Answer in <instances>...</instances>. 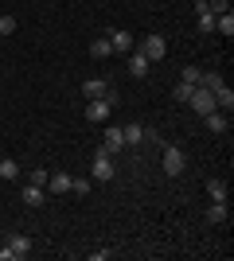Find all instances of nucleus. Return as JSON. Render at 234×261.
<instances>
[{
    "mask_svg": "<svg viewBox=\"0 0 234 261\" xmlns=\"http://www.w3.org/2000/svg\"><path fill=\"white\" fill-rule=\"evenodd\" d=\"M207 4V12L211 16H223V12H230V0H203Z\"/></svg>",
    "mask_w": 234,
    "mask_h": 261,
    "instance_id": "5701e85b",
    "label": "nucleus"
},
{
    "mask_svg": "<svg viewBox=\"0 0 234 261\" xmlns=\"http://www.w3.org/2000/svg\"><path fill=\"white\" fill-rule=\"evenodd\" d=\"M199 66H184V74H179V82H188V86H199Z\"/></svg>",
    "mask_w": 234,
    "mask_h": 261,
    "instance_id": "4be33fe9",
    "label": "nucleus"
},
{
    "mask_svg": "<svg viewBox=\"0 0 234 261\" xmlns=\"http://www.w3.org/2000/svg\"><path fill=\"white\" fill-rule=\"evenodd\" d=\"M188 106L195 109L199 117H207V113H215V109H219V101H215V94H211V90L195 86V90H191V98H188Z\"/></svg>",
    "mask_w": 234,
    "mask_h": 261,
    "instance_id": "39448f33",
    "label": "nucleus"
},
{
    "mask_svg": "<svg viewBox=\"0 0 234 261\" xmlns=\"http://www.w3.org/2000/svg\"><path fill=\"white\" fill-rule=\"evenodd\" d=\"M199 86L203 90H219L223 86V74H219V70H207V74H199Z\"/></svg>",
    "mask_w": 234,
    "mask_h": 261,
    "instance_id": "aec40b11",
    "label": "nucleus"
},
{
    "mask_svg": "<svg viewBox=\"0 0 234 261\" xmlns=\"http://www.w3.org/2000/svg\"><path fill=\"white\" fill-rule=\"evenodd\" d=\"M191 90H195V86H188V82H176V90H172V98H176V101H184V106H188Z\"/></svg>",
    "mask_w": 234,
    "mask_h": 261,
    "instance_id": "393cba45",
    "label": "nucleus"
},
{
    "mask_svg": "<svg viewBox=\"0 0 234 261\" xmlns=\"http://www.w3.org/2000/svg\"><path fill=\"white\" fill-rule=\"evenodd\" d=\"M0 179H8V184H12V179H20V164L12 160V156H8V160H0Z\"/></svg>",
    "mask_w": 234,
    "mask_h": 261,
    "instance_id": "a211bd4d",
    "label": "nucleus"
},
{
    "mask_svg": "<svg viewBox=\"0 0 234 261\" xmlns=\"http://www.w3.org/2000/svg\"><path fill=\"white\" fill-rule=\"evenodd\" d=\"M215 32L234 35V12H223V16H215Z\"/></svg>",
    "mask_w": 234,
    "mask_h": 261,
    "instance_id": "6ab92c4d",
    "label": "nucleus"
},
{
    "mask_svg": "<svg viewBox=\"0 0 234 261\" xmlns=\"http://www.w3.org/2000/svg\"><path fill=\"white\" fill-rule=\"evenodd\" d=\"M110 113H113V106L106 98H90V106H86V121H94V125H106L110 121Z\"/></svg>",
    "mask_w": 234,
    "mask_h": 261,
    "instance_id": "423d86ee",
    "label": "nucleus"
},
{
    "mask_svg": "<svg viewBox=\"0 0 234 261\" xmlns=\"http://www.w3.org/2000/svg\"><path fill=\"white\" fill-rule=\"evenodd\" d=\"M16 32V16H0V35H12Z\"/></svg>",
    "mask_w": 234,
    "mask_h": 261,
    "instance_id": "a878e982",
    "label": "nucleus"
},
{
    "mask_svg": "<svg viewBox=\"0 0 234 261\" xmlns=\"http://www.w3.org/2000/svg\"><path fill=\"white\" fill-rule=\"evenodd\" d=\"M113 175H117V168H113V156L106 152V148H98V156H94V164H90V179H98V184H110Z\"/></svg>",
    "mask_w": 234,
    "mask_h": 261,
    "instance_id": "f03ea898",
    "label": "nucleus"
},
{
    "mask_svg": "<svg viewBox=\"0 0 234 261\" xmlns=\"http://www.w3.org/2000/svg\"><path fill=\"white\" fill-rule=\"evenodd\" d=\"M125 144H141V133H145V125H125Z\"/></svg>",
    "mask_w": 234,
    "mask_h": 261,
    "instance_id": "412c9836",
    "label": "nucleus"
},
{
    "mask_svg": "<svg viewBox=\"0 0 234 261\" xmlns=\"http://www.w3.org/2000/svg\"><path fill=\"white\" fill-rule=\"evenodd\" d=\"M207 195H211V203H230V191H226V184L223 179H207Z\"/></svg>",
    "mask_w": 234,
    "mask_h": 261,
    "instance_id": "9b49d317",
    "label": "nucleus"
},
{
    "mask_svg": "<svg viewBox=\"0 0 234 261\" xmlns=\"http://www.w3.org/2000/svg\"><path fill=\"white\" fill-rule=\"evenodd\" d=\"M90 55H94V59H110V55H113V47H110V35L94 39V43H90Z\"/></svg>",
    "mask_w": 234,
    "mask_h": 261,
    "instance_id": "f3484780",
    "label": "nucleus"
},
{
    "mask_svg": "<svg viewBox=\"0 0 234 261\" xmlns=\"http://www.w3.org/2000/svg\"><path fill=\"white\" fill-rule=\"evenodd\" d=\"M211 94H215V101H219V109H223V113H230V109H234V90L226 86V82H223L219 90H211Z\"/></svg>",
    "mask_w": 234,
    "mask_h": 261,
    "instance_id": "2eb2a0df",
    "label": "nucleus"
},
{
    "mask_svg": "<svg viewBox=\"0 0 234 261\" xmlns=\"http://www.w3.org/2000/svg\"><path fill=\"white\" fill-rule=\"evenodd\" d=\"M148 70H152V63L141 55V47H137V51H129V74H133V78H145Z\"/></svg>",
    "mask_w": 234,
    "mask_h": 261,
    "instance_id": "1a4fd4ad",
    "label": "nucleus"
},
{
    "mask_svg": "<svg viewBox=\"0 0 234 261\" xmlns=\"http://www.w3.org/2000/svg\"><path fill=\"white\" fill-rule=\"evenodd\" d=\"M47 175H51V172H43V168H35V172H32V184H39V187H47Z\"/></svg>",
    "mask_w": 234,
    "mask_h": 261,
    "instance_id": "c85d7f7f",
    "label": "nucleus"
},
{
    "mask_svg": "<svg viewBox=\"0 0 234 261\" xmlns=\"http://www.w3.org/2000/svg\"><path fill=\"white\" fill-rule=\"evenodd\" d=\"M110 47H113V55H129V51H133V35L113 28V32H110Z\"/></svg>",
    "mask_w": 234,
    "mask_h": 261,
    "instance_id": "9d476101",
    "label": "nucleus"
},
{
    "mask_svg": "<svg viewBox=\"0 0 234 261\" xmlns=\"http://www.w3.org/2000/svg\"><path fill=\"white\" fill-rule=\"evenodd\" d=\"M47 191H55V195L70 191V175L67 172H51V175H47Z\"/></svg>",
    "mask_w": 234,
    "mask_h": 261,
    "instance_id": "4468645a",
    "label": "nucleus"
},
{
    "mask_svg": "<svg viewBox=\"0 0 234 261\" xmlns=\"http://www.w3.org/2000/svg\"><path fill=\"white\" fill-rule=\"evenodd\" d=\"M141 141H148V144H164V141H160V133H156V129H152V125H148V129H145V133H141Z\"/></svg>",
    "mask_w": 234,
    "mask_h": 261,
    "instance_id": "cd10ccee",
    "label": "nucleus"
},
{
    "mask_svg": "<svg viewBox=\"0 0 234 261\" xmlns=\"http://www.w3.org/2000/svg\"><path fill=\"white\" fill-rule=\"evenodd\" d=\"M20 199H23V207H43L47 187H39V184H28V187L20 191Z\"/></svg>",
    "mask_w": 234,
    "mask_h": 261,
    "instance_id": "6e6552de",
    "label": "nucleus"
},
{
    "mask_svg": "<svg viewBox=\"0 0 234 261\" xmlns=\"http://www.w3.org/2000/svg\"><path fill=\"white\" fill-rule=\"evenodd\" d=\"M32 253V238L28 234H8L4 246H0V261H23Z\"/></svg>",
    "mask_w": 234,
    "mask_h": 261,
    "instance_id": "f257e3e1",
    "label": "nucleus"
},
{
    "mask_svg": "<svg viewBox=\"0 0 234 261\" xmlns=\"http://www.w3.org/2000/svg\"><path fill=\"white\" fill-rule=\"evenodd\" d=\"M230 218V203H211L207 207V222H226Z\"/></svg>",
    "mask_w": 234,
    "mask_h": 261,
    "instance_id": "dca6fc26",
    "label": "nucleus"
},
{
    "mask_svg": "<svg viewBox=\"0 0 234 261\" xmlns=\"http://www.w3.org/2000/svg\"><path fill=\"white\" fill-rule=\"evenodd\" d=\"M226 117H230V113L215 109V113H207L203 121H207V129H211V133H226V129H230V121H226Z\"/></svg>",
    "mask_w": 234,
    "mask_h": 261,
    "instance_id": "ddd939ff",
    "label": "nucleus"
},
{
    "mask_svg": "<svg viewBox=\"0 0 234 261\" xmlns=\"http://www.w3.org/2000/svg\"><path fill=\"white\" fill-rule=\"evenodd\" d=\"M101 148H106L110 156H117L125 148V133L117 129V125H106V144H101Z\"/></svg>",
    "mask_w": 234,
    "mask_h": 261,
    "instance_id": "0eeeda50",
    "label": "nucleus"
},
{
    "mask_svg": "<svg viewBox=\"0 0 234 261\" xmlns=\"http://www.w3.org/2000/svg\"><path fill=\"white\" fill-rule=\"evenodd\" d=\"M141 55H145L148 63H164V55H168V39H164V35H156V32H148L145 39H141Z\"/></svg>",
    "mask_w": 234,
    "mask_h": 261,
    "instance_id": "7ed1b4c3",
    "label": "nucleus"
},
{
    "mask_svg": "<svg viewBox=\"0 0 234 261\" xmlns=\"http://www.w3.org/2000/svg\"><path fill=\"white\" fill-rule=\"evenodd\" d=\"M70 191H74V195H90V191H94V179H70Z\"/></svg>",
    "mask_w": 234,
    "mask_h": 261,
    "instance_id": "b1692460",
    "label": "nucleus"
},
{
    "mask_svg": "<svg viewBox=\"0 0 234 261\" xmlns=\"http://www.w3.org/2000/svg\"><path fill=\"white\" fill-rule=\"evenodd\" d=\"M199 32H215V16L211 12H199Z\"/></svg>",
    "mask_w": 234,
    "mask_h": 261,
    "instance_id": "bb28decb",
    "label": "nucleus"
},
{
    "mask_svg": "<svg viewBox=\"0 0 234 261\" xmlns=\"http://www.w3.org/2000/svg\"><path fill=\"white\" fill-rule=\"evenodd\" d=\"M106 90H110L106 78H86V82H82V94H86V98H106Z\"/></svg>",
    "mask_w": 234,
    "mask_h": 261,
    "instance_id": "f8f14e48",
    "label": "nucleus"
},
{
    "mask_svg": "<svg viewBox=\"0 0 234 261\" xmlns=\"http://www.w3.org/2000/svg\"><path fill=\"white\" fill-rule=\"evenodd\" d=\"M164 148V175H184V168H188V160H184V148L179 144H160Z\"/></svg>",
    "mask_w": 234,
    "mask_h": 261,
    "instance_id": "20e7f679",
    "label": "nucleus"
}]
</instances>
